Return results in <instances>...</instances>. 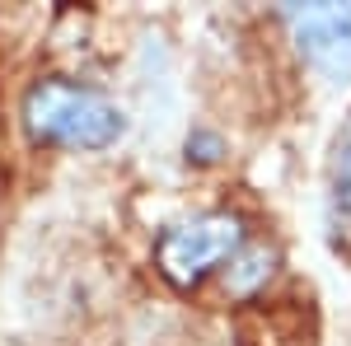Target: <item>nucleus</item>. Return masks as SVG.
Wrapping results in <instances>:
<instances>
[{
	"mask_svg": "<svg viewBox=\"0 0 351 346\" xmlns=\"http://www.w3.org/2000/svg\"><path fill=\"white\" fill-rule=\"evenodd\" d=\"M24 132L33 145L52 150H108L127 132V112L108 94L71 80V75H43L24 89Z\"/></svg>",
	"mask_w": 351,
	"mask_h": 346,
	"instance_id": "1",
	"label": "nucleus"
},
{
	"mask_svg": "<svg viewBox=\"0 0 351 346\" xmlns=\"http://www.w3.org/2000/svg\"><path fill=\"white\" fill-rule=\"evenodd\" d=\"M243 243H248L243 215L206 211V215H192L183 225H173V230H164L160 243H155V267H160L164 281H173L178 291H192L211 271L234 262V253Z\"/></svg>",
	"mask_w": 351,
	"mask_h": 346,
	"instance_id": "2",
	"label": "nucleus"
},
{
	"mask_svg": "<svg viewBox=\"0 0 351 346\" xmlns=\"http://www.w3.org/2000/svg\"><path fill=\"white\" fill-rule=\"evenodd\" d=\"M286 24L295 33L300 56L328 75V80H351V5H286Z\"/></svg>",
	"mask_w": 351,
	"mask_h": 346,
	"instance_id": "3",
	"label": "nucleus"
},
{
	"mask_svg": "<svg viewBox=\"0 0 351 346\" xmlns=\"http://www.w3.org/2000/svg\"><path fill=\"white\" fill-rule=\"evenodd\" d=\"M271 267H276V248H271V243L248 239L239 253H234V262L225 267V295H230V299H248V295H258L263 286H267Z\"/></svg>",
	"mask_w": 351,
	"mask_h": 346,
	"instance_id": "4",
	"label": "nucleus"
},
{
	"mask_svg": "<svg viewBox=\"0 0 351 346\" xmlns=\"http://www.w3.org/2000/svg\"><path fill=\"white\" fill-rule=\"evenodd\" d=\"M332 225H337V234L351 239V117L332 150Z\"/></svg>",
	"mask_w": 351,
	"mask_h": 346,
	"instance_id": "5",
	"label": "nucleus"
},
{
	"mask_svg": "<svg viewBox=\"0 0 351 346\" xmlns=\"http://www.w3.org/2000/svg\"><path fill=\"white\" fill-rule=\"evenodd\" d=\"M220 155H225V140H220L216 132L197 127V132L188 136V160H197V164H216Z\"/></svg>",
	"mask_w": 351,
	"mask_h": 346,
	"instance_id": "6",
	"label": "nucleus"
}]
</instances>
